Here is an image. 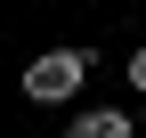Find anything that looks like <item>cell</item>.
<instances>
[{
	"mask_svg": "<svg viewBox=\"0 0 146 138\" xmlns=\"http://www.w3.org/2000/svg\"><path fill=\"white\" fill-rule=\"evenodd\" d=\"M130 90L146 98V49H130Z\"/></svg>",
	"mask_w": 146,
	"mask_h": 138,
	"instance_id": "cell-3",
	"label": "cell"
},
{
	"mask_svg": "<svg viewBox=\"0 0 146 138\" xmlns=\"http://www.w3.org/2000/svg\"><path fill=\"white\" fill-rule=\"evenodd\" d=\"M89 49H41V57L25 65V98L33 106H73V98L89 90Z\"/></svg>",
	"mask_w": 146,
	"mask_h": 138,
	"instance_id": "cell-1",
	"label": "cell"
},
{
	"mask_svg": "<svg viewBox=\"0 0 146 138\" xmlns=\"http://www.w3.org/2000/svg\"><path fill=\"white\" fill-rule=\"evenodd\" d=\"M65 138H138V122H130L122 106H81V114H73V130H65Z\"/></svg>",
	"mask_w": 146,
	"mask_h": 138,
	"instance_id": "cell-2",
	"label": "cell"
}]
</instances>
